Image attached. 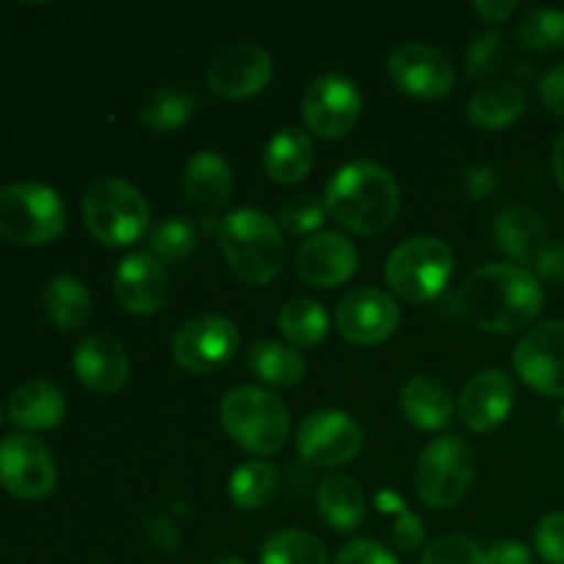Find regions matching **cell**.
Returning a JSON list of instances; mask_svg holds the SVG:
<instances>
[{
  "label": "cell",
  "mask_w": 564,
  "mask_h": 564,
  "mask_svg": "<svg viewBox=\"0 0 564 564\" xmlns=\"http://www.w3.org/2000/svg\"><path fill=\"white\" fill-rule=\"evenodd\" d=\"M540 308V281L521 264H482L460 286L463 317L488 334H516L538 319Z\"/></svg>",
  "instance_id": "obj_1"
},
{
  "label": "cell",
  "mask_w": 564,
  "mask_h": 564,
  "mask_svg": "<svg viewBox=\"0 0 564 564\" xmlns=\"http://www.w3.org/2000/svg\"><path fill=\"white\" fill-rule=\"evenodd\" d=\"M325 207L356 235H380L400 213V187L389 169L372 160H356L330 176Z\"/></svg>",
  "instance_id": "obj_2"
},
{
  "label": "cell",
  "mask_w": 564,
  "mask_h": 564,
  "mask_svg": "<svg viewBox=\"0 0 564 564\" xmlns=\"http://www.w3.org/2000/svg\"><path fill=\"white\" fill-rule=\"evenodd\" d=\"M218 246L231 273L246 284H270L284 270L279 220L259 209H235L218 224Z\"/></svg>",
  "instance_id": "obj_3"
},
{
  "label": "cell",
  "mask_w": 564,
  "mask_h": 564,
  "mask_svg": "<svg viewBox=\"0 0 564 564\" xmlns=\"http://www.w3.org/2000/svg\"><path fill=\"white\" fill-rule=\"evenodd\" d=\"M83 220L94 240L110 248L138 242L152 229V213L135 185L119 176H99L83 193Z\"/></svg>",
  "instance_id": "obj_4"
},
{
  "label": "cell",
  "mask_w": 564,
  "mask_h": 564,
  "mask_svg": "<svg viewBox=\"0 0 564 564\" xmlns=\"http://www.w3.org/2000/svg\"><path fill=\"white\" fill-rule=\"evenodd\" d=\"M220 422L229 438L251 455H275L290 438V411L270 391L237 386L220 400Z\"/></svg>",
  "instance_id": "obj_5"
},
{
  "label": "cell",
  "mask_w": 564,
  "mask_h": 564,
  "mask_svg": "<svg viewBox=\"0 0 564 564\" xmlns=\"http://www.w3.org/2000/svg\"><path fill=\"white\" fill-rule=\"evenodd\" d=\"M66 229V209L58 193L42 182L0 187V237L14 246H47Z\"/></svg>",
  "instance_id": "obj_6"
},
{
  "label": "cell",
  "mask_w": 564,
  "mask_h": 564,
  "mask_svg": "<svg viewBox=\"0 0 564 564\" xmlns=\"http://www.w3.org/2000/svg\"><path fill=\"white\" fill-rule=\"evenodd\" d=\"M455 270V253L438 237H411L391 251L386 281L400 297L427 303L444 292Z\"/></svg>",
  "instance_id": "obj_7"
},
{
  "label": "cell",
  "mask_w": 564,
  "mask_h": 564,
  "mask_svg": "<svg viewBox=\"0 0 564 564\" xmlns=\"http://www.w3.org/2000/svg\"><path fill=\"white\" fill-rule=\"evenodd\" d=\"M477 477V455L457 435L430 441L416 463V494L433 510L455 507Z\"/></svg>",
  "instance_id": "obj_8"
},
{
  "label": "cell",
  "mask_w": 564,
  "mask_h": 564,
  "mask_svg": "<svg viewBox=\"0 0 564 564\" xmlns=\"http://www.w3.org/2000/svg\"><path fill=\"white\" fill-rule=\"evenodd\" d=\"M58 468L47 446L33 435H6L0 441V485L17 499L36 501L55 490Z\"/></svg>",
  "instance_id": "obj_9"
},
{
  "label": "cell",
  "mask_w": 564,
  "mask_h": 564,
  "mask_svg": "<svg viewBox=\"0 0 564 564\" xmlns=\"http://www.w3.org/2000/svg\"><path fill=\"white\" fill-rule=\"evenodd\" d=\"M237 345H240V330L231 319L204 314V317L187 319L176 330L171 352L182 369L193 375H207L229 364Z\"/></svg>",
  "instance_id": "obj_10"
},
{
  "label": "cell",
  "mask_w": 564,
  "mask_h": 564,
  "mask_svg": "<svg viewBox=\"0 0 564 564\" xmlns=\"http://www.w3.org/2000/svg\"><path fill=\"white\" fill-rule=\"evenodd\" d=\"M512 367L523 383L543 397H564V323L538 325L518 341Z\"/></svg>",
  "instance_id": "obj_11"
},
{
  "label": "cell",
  "mask_w": 564,
  "mask_h": 564,
  "mask_svg": "<svg viewBox=\"0 0 564 564\" xmlns=\"http://www.w3.org/2000/svg\"><path fill=\"white\" fill-rule=\"evenodd\" d=\"M297 455L308 466H345L361 452L364 433L352 416L341 411H317L297 427Z\"/></svg>",
  "instance_id": "obj_12"
},
{
  "label": "cell",
  "mask_w": 564,
  "mask_h": 564,
  "mask_svg": "<svg viewBox=\"0 0 564 564\" xmlns=\"http://www.w3.org/2000/svg\"><path fill=\"white\" fill-rule=\"evenodd\" d=\"M303 121L319 138H341L361 116V94L345 75H323L303 94Z\"/></svg>",
  "instance_id": "obj_13"
},
{
  "label": "cell",
  "mask_w": 564,
  "mask_h": 564,
  "mask_svg": "<svg viewBox=\"0 0 564 564\" xmlns=\"http://www.w3.org/2000/svg\"><path fill=\"white\" fill-rule=\"evenodd\" d=\"M389 72L397 88L416 99H438L455 86L452 61L427 42L400 44L389 55Z\"/></svg>",
  "instance_id": "obj_14"
},
{
  "label": "cell",
  "mask_w": 564,
  "mask_h": 564,
  "mask_svg": "<svg viewBox=\"0 0 564 564\" xmlns=\"http://www.w3.org/2000/svg\"><path fill=\"white\" fill-rule=\"evenodd\" d=\"M334 323L336 330L352 345H380L400 325V306L386 292L364 286L341 297Z\"/></svg>",
  "instance_id": "obj_15"
},
{
  "label": "cell",
  "mask_w": 564,
  "mask_h": 564,
  "mask_svg": "<svg viewBox=\"0 0 564 564\" xmlns=\"http://www.w3.org/2000/svg\"><path fill=\"white\" fill-rule=\"evenodd\" d=\"M273 77V61L259 44L242 42L220 50L207 66V86L218 97L246 99L262 91Z\"/></svg>",
  "instance_id": "obj_16"
},
{
  "label": "cell",
  "mask_w": 564,
  "mask_h": 564,
  "mask_svg": "<svg viewBox=\"0 0 564 564\" xmlns=\"http://www.w3.org/2000/svg\"><path fill=\"white\" fill-rule=\"evenodd\" d=\"M297 273L306 284L319 290H334L350 281L358 268V251L339 231H323L301 246L295 257Z\"/></svg>",
  "instance_id": "obj_17"
},
{
  "label": "cell",
  "mask_w": 564,
  "mask_h": 564,
  "mask_svg": "<svg viewBox=\"0 0 564 564\" xmlns=\"http://www.w3.org/2000/svg\"><path fill=\"white\" fill-rule=\"evenodd\" d=\"M113 290L127 312L147 317L169 301V273L152 253H130L116 270Z\"/></svg>",
  "instance_id": "obj_18"
},
{
  "label": "cell",
  "mask_w": 564,
  "mask_h": 564,
  "mask_svg": "<svg viewBox=\"0 0 564 564\" xmlns=\"http://www.w3.org/2000/svg\"><path fill=\"white\" fill-rule=\"evenodd\" d=\"M77 380L94 394H116L130 378V358L119 339L110 334H91L77 345L72 358Z\"/></svg>",
  "instance_id": "obj_19"
},
{
  "label": "cell",
  "mask_w": 564,
  "mask_h": 564,
  "mask_svg": "<svg viewBox=\"0 0 564 564\" xmlns=\"http://www.w3.org/2000/svg\"><path fill=\"white\" fill-rule=\"evenodd\" d=\"M516 386L501 369H482L466 383L460 394V419L474 433L496 430L510 416Z\"/></svg>",
  "instance_id": "obj_20"
},
{
  "label": "cell",
  "mask_w": 564,
  "mask_h": 564,
  "mask_svg": "<svg viewBox=\"0 0 564 564\" xmlns=\"http://www.w3.org/2000/svg\"><path fill=\"white\" fill-rule=\"evenodd\" d=\"M494 242L499 251L516 259L518 264H538L545 248L551 246V229L538 209L527 204L507 207L494 224Z\"/></svg>",
  "instance_id": "obj_21"
},
{
  "label": "cell",
  "mask_w": 564,
  "mask_h": 564,
  "mask_svg": "<svg viewBox=\"0 0 564 564\" xmlns=\"http://www.w3.org/2000/svg\"><path fill=\"white\" fill-rule=\"evenodd\" d=\"M182 191L198 213H218L231 198V169L218 152H196L182 174Z\"/></svg>",
  "instance_id": "obj_22"
},
{
  "label": "cell",
  "mask_w": 564,
  "mask_h": 564,
  "mask_svg": "<svg viewBox=\"0 0 564 564\" xmlns=\"http://www.w3.org/2000/svg\"><path fill=\"white\" fill-rule=\"evenodd\" d=\"M66 413V397L50 380H28L11 394L9 419L28 433L58 427Z\"/></svg>",
  "instance_id": "obj_23"
},
{
  "label": "cell",
  "mask_w": 564,
  "mask_h": 564,
  "mask_svg": "<svg viewBox=\"0 0 564 564\" xmlns=\"http://www.w3.org/2000/svg\"><path fill=\"white\" fill-rule=\"evenodd\" d=\"M400 408L413 427L427 430V433L444 430L455 416V400L449 389L427 375H416L402 386Z\"/></svg>",
  "instance_id": "obj_24"
},
{
  "label": "cell",
  "mask_w": 564,
  "mask_h": 564,
  "mask_svg": "<svg viewBox=\"0 0 564 564\" xmlns=\"http://www.w3.org/2000/svg\"><path fill=\"white\" fill-rule=\"evenodd\" d=\"M314 165V141L301 127H286L264 152V171L279 185H295L312 171Z\"/></svg>",
  "instance_id": "obj_25"
},
{
  "label": "cell",
  "mask_w": 564,
  "mask_h": 564,
  "mask_svg": "<svg viewBox=\"0 0 564 564\" xmlns=\"http://www.w3.org/2000/svg\"><path fill=\"white\" fill-rule=\"evenodd\" d=\"M317 507L323 521L330 523L336 532H352L361 527L364 516H367V496L356 479L334 474L319 482Z\"/></svg>",
  "instance_id": "obj_26"
},
{
  "label": "cell",
  "mask_w": 564,
  "mask_h": 564,
  "mask_svg": "<svg viewBox=\"0 0 564 564\" xmlns=\"http://www.w3.org/2000/svg\"><path fill=\"white\" fill-rule=\"evenodd\" d=\"M527 110V94L516 83H490L468 102V121L479 130H501Z\"/></svg>",
  "instance_id": "obj_27"
},
{
  "label": "cell",
  "mask_w": 564,
  "mask_h": 564,
  "mask_svg": "<svg viewBox=\"0 0 564 564\" xmlns=\"http://www.w3.org/2000/svg\"><path fill=\"white\" fill-rule=\"evenodd\" d=\"M248 367H251L253 378L275 386V389L297 386L306 375V364H303L301 352L290 345H281V341H257L248 350Z\"/></svg>",
  "instance_id": "obj_28"
},
{
  "label": "cell",
  "mask_w": 564,
  "mask_h": 564,
  "mask_svg": "<svg viewBox=\"0 0 564 564\" xmlns=\"http://www.w3.org/2000/svg\"><path fill=\"white\" fill-rule=\"evenodd\" d=\"M42 303L47 317L61 330L83 328L88 317H91V295H88L86 284L80 279H72V275H55L44 286Z\"/></svg>",
  "instance_id": "obj_29"
},
{
  "label": "cell",
  "mask_w": 564,
  "mask_h": 564,
  "mask_svg": "<svg viewBox=\"0 0 564 564\" xmlns=\"http://www.w3.org/2000/svg\"><path fill=\"white\" fill-rule=\"evenodd\" d=\"M196 110H198L196 94H191L182 86H165V88H158V91L149 94V97L143 99L138 116H141L143 127H149V130L171 132L185 127L187 121L196 116Z\"/></svg>",
  "instance_id": "obj_30"
},
{
  "label": "cell",
  "mask_w": 564,
  "mask_h": 564,
  "mask_svg": "<svg viewBox=\"0 0 564 564\" xmlns=\"http://www.w3.org/2000/svg\"><path fill=\"white\" fill-rule=\"evenodd\" d=\"M279 488V471L264 460L242 463L229 479V496L240 510H264L275 499Z\"/></svg>",
  "instance_id": "obj_31"
},
{
  "label": "cell",
  "mask_w": 564,
  "mask_h": 564,
  "mask_svg": "<svg viewBox=\"0 0 564 564\" xmlns=\"http://www.w3.org/2000/svg\"><path fill=\"white\" fill-rule=\"evenodd\" d=\"M279 328L292 345L312 347L319 345L328 334V317L319 303L308 301V297H292L290 303L281 306Z\"/></svg>",
  "instance_id": "obj_32"
},
{
  "label": "cell",
  "mask_w": 564,
  "mask_h": 564,
  "mask_svg": "<svg viewBox=\"0 0 564 564\" xmlns=\"http://www.w3.org/2000/svg\"><path fill=\"white\" fill-rule=\"evenodd\" d=\"M259 560L262 564H328L323 543L301 529H281L270 534Z\"/></svg>",
  "instance_id": "obj_33"
},
{
  "label": "cell",
  "mask_w": 564,
  "mask_h": 564,
  "mask_svg": "<svg viewBox=\"0 0 564 564\" xmlns=\"http://www.w3.org/2000/svg\"><path fill=\"white\" fill-rule=\"evenodd\" d=\"M149 253L158 262H182L196 251L198 229L191 218H165L149 229Z\"/></svg>",
  "instance_id": "obj_34"
},
{
  "label": "cell",
  "mask_w": 564,
  "mask_h": 564,
  "mask_svg": "<svg viewBox=\"0 0 564 564\" xmlns=\"http://www.w3.org/2000/svg\"><path fill=\"white\" fill-rule=\"evenodd\" d=\"M518 42L534 53L564 47V11L560 9H532L518 22Z\"/></svg>",
  "instance_id": "obj_35"
},
{
  "label": "cell",
  "mask_w": 564,
  "mask_h": 564,
  "mask_svg": "<svg viewBox=\"0 0 564 564\" xmlns=\"http://www.w3.org/2000/svg\"><path fill=\"white\" fill-rule=\"evenodd\" d=\"M505 61H507L505 36L496 31L479 33L466 53V72L471 80H477V83L488 80V77H494L496 72L505 66Z\"/></svg>",
  "instance_id": "obj_36"
},
{
  "label": "cell",
  "mask_w": 564,
  "mask_h": 564,
  "mask_svg": "<svg viewBox=\"0 0 564 564\" xmlns=\"http://www.w3.org/2000/svg\"><path fill=\"white\" fill-rule=\"evenodd\" d=\"M325 213H328L325 202L314 198L312 193H297V196H290L281 204L279 226L290 235H308V231L323 226Z\"/></svg>",
  "instance_id": "obj_37"
},
{
  "label": "cell",
  "mask_w": 564,
  "mask_h": 564,
  "mask_svg": "<svg viewBox=\"0 0 564 564\" xmlns=\"http://www.w3.org/2000/svg\"><path fill=\"white\" fill-rule=\"evenodd\" d=\"M422 564H485V551L468 534H444L424 551Z\"/></svg>",
  "instance_id": "obj_38"
},
{
  "label": "cell",
  "mask_w": 564,
  "mask_h": 564,
  "mask_svg": "<svg viewBox=\"0 0 564 564\" xmlns=\"http://www.w3.org/2000/svg\"><path fill=\"white\" fill-rule=\"evenodd\" d=\"M538 551L545 562L564 564V512H551L538 523Z\"/></svg>",
  "instance_id": "obj_39"
},
{
  "label": "cell",
  "mask_w": 564,
  "mask_h": 564,
  "mask_svg": "<svg viewBox=\"0 0 564 564\" xmlns=\"http://www.w3.org/2000/svg\"><path fill=\"white\" fill-rule=\"evenodd\" d=\"M394 510H397V521H394V529H391V540H394V545L402 551V554H411V551H416L424 540L422 521H419L413 512H408L397 496H394Z\"/></svg>",
  "instance_id": "obj_40"
},
{
  "label": "cell",
  "mask_w": 564,
  "mask_h": 564,
  "mask_svg": "<svg viewBox=\"0 0 564 564\" xmlns=\"http://www.w3.org/2000/svg\"><path fill=\"white\" fill-rule=\"evenodd\" d=\"M334 564H400L389 549L375 540H352L336 554Z\"/></svg>",
  "instance_id": "obj_41"
},
{
  "label": "cell",
  "mask_w": 564,
  "mask_h": 564,
  "mask_svg": "<svg viewBox=\"0 0 564 564\" xmlns=\"http://www.w3.org/2000/svg\"><path fill=\"white\" fill-rule=\"evenodd\" d=\"M147 538L163 554H174L182 543V532L176 527V521H171L169 516H149L147 518Z\"/></svg>",
  "instance_id": "obj_42"
},
{
  "label": "cell",
  "mask_w": 564,
  "mask_h": 564,
  "mask_svg": "<svg viewBox=\"0 0 564 564\" xmlns=\"http://www.w3.org/2000/svg\"><path fill=\"white\" fill-rule=\"evenodd\" d=\"M540 99H543L551 113L564 119V61L540 80Z\"/></svg>",
  "instance_id": "obj_43"
},
{
  "label": "cell",
  "mask_w": 564,
  "mask_h": 564,
  "mask_svg": "<svg viewBox=\"0 0 564 564\" xmlns=\"http://www.w3.org/2000/svg\"><path fill=\"white\" fill-rule=\"evenodd\" d=\"M540 279L554 281V284H564V240H551V246L545 248L543 257L534 264Z\"/></svg>",
  "instance_id": "obj_44"
},
{
  "label": "cell",
  "mask_w": 564,
  "mask_h": 564,
  "mask_svg": "<svg viewBox=\"0 0 564 564\" xmlns=\"http://www.w3.org/2000/svg\"><path fill=\"white\" fill-rule=\"evenodd\" d=\"M485 564H532V554L521 543H496L494 549L485 551Z\"/></svg>",
  "instance_id": "obj_45"
},
{
  "label": "cell",
  "mask_w": 564,
  "mask_h": 564,
  "mask_svg": "<svg viewBox=\"0 0 564 564\" xmlns=\"http://www.w3.org/2000/svg\"><path fill=\"white\" fill-rule=\"evenodd\" d=\"M499 180H496V171L490 165H474L466 174V187L474 198H485L496 191Z\"/></svg>",
  "instance_id": "obj_46"
},
{
  "label": "cell",
  "mask_w": 564,
  "mask_h": 564,
  "mask_svg": "<svg viewBox=\"0 0 564 564\" xmlns=\"http://www.w3.org/2000/svg\"><path fill=\"white\" fill-rule=\"evenodd\" d=\"M474 11L488 22H505L516 14L518 3L516 0H477V3H474Z\"/></svg>",
  "instance_id": "obj_47"
},
{
  "label": "cell",
  "mask_w": 564,
  "mask_h": 564,
  "mask_svg": "<svg viewBox=\"0 0 564 564\" xmlns=\"http://www.w3.org/2000/svg\"><path fill=\"white\" fill-rule=\"evenodd\" d=\"M554 174H556V182H560V187L564 191V135L554 147Z\"/></svg>",
  "instance_id": "obj_48"
},
{
  "label": "cell",
  "mask_w": 564,
  "mask_h": 564,
  "mask_svg": "<svg viewBox=\"0 0 564 564\" xmlns=\"http://www.w3.org/2000/svg\"><path fill=\"white\" fill-rule=\"evenodd\" d=\"M209 564H246V562L237 560V556H218V560H213Z\"/></svg>",
  "instance_id": "obj_49"
},
{
  "label": "cell",
  "mask_w": 564,
  "mask_h": 564,
  "mask_svg": "<svg viewBox=\"0 0 564 564\" xmlns=\"http://www.w3.org/2000/svg\"><path fill=\"white\" fill-rule=\"evenodd\" d=\"M560 422H562V427H564V405H562V413H560Z\"/></svg>",
  "instance_id": "obj_50"
},
{
  "label": "cell",
  "mask_w": 564,
  "mask_h": 564,
  "mask_svg": "<svg viewBox=\"0 0 564 564\" xmlns=\"http://www.w3.org/2000/svg\"><path fill=\"white\" fill-rule=\"evenodd\" d=\"M0 422H3V411H0Z\"/></svg>",
  "instance_id": "obj_51"
}]
</instances>
